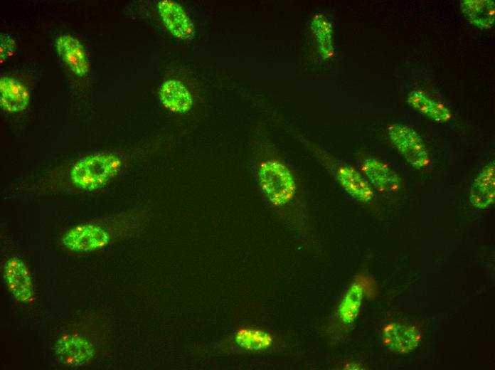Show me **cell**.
Returning a JSON list of instances; mask_svg holds the SVG:
<instances>
[{
    "label": "cell",
    "instance_id": "1",
    "mask_svg": "<svg viewBox=\"0 0 495 370\" xmlns=\"http://www.w3.org/2000/svg\"><path fill=\"white\" fill-rule=\"evenodd\" d=\"M122 162L116 154L97 152L75 162L70 168L68 179L77 190L92 191L105 186L119 172Z\"/></svg>",
    "mask_w": 495,
    "mask_h": 370
},
{
    "label": "cell",
    "instance_id": "2",
    "mask_svg": "<svg viewBox=\"0 0 495 370\" xmlns=\"http://www.w3.org/2000/svg\"><path fill=\"white\" fill-rule=\"evenodd\" d=\"M257 175L262 192L274 206L285 207L296 201L297 180L284 162L272 159L262 162Z\"/></svg>",
    "mask_w": 495,
    "mask_h": 370
},
{
    "label": "cell",
    "instance_id": "3",
    "mask_svg": "<svg viewBox=\"0 0 495 370\" xmlns=\"http://www.w3.org/2000/svg\"><path fill=\"white\" fill-rule=\"evenodd\" d=\"M388 135L395 148L412 167L422 169L429 165L428 150L422 139L412 128L393 123L388 127Z\"/></svg>",
    "mask_w": 495,
    "mask_h": 370
},
{
    "label": "cell",
    "instance_id": "4",
    "mask_svg": "<svg viewBox=\"0 0 495 370\" xmlns=\"http://www.w3.org/2000/svg\"><path fill=\"white\" fill-rule=\"evenodd\" d=\"M111 239L110 233L103 226L85 223L68 230L62 237V243L73 252L88 253L105 248Z\"/></svg>",
    "mask_w": 495,
    "mask_h": 370
},
{
    "label": "cell",
    "instance_id": "5",
    "mask_svg": "<svg viewBox=\"0 0 495 370\" xmlns=\"http://www.w3.org/2000/svg\"><path fill=\"white\" fill-rule=\"evenodd\" d=\"M4 278L9 290L16 300L28 303L34 300V290L30 272L18 258H9L4 266Z\"/></svg>",
    "mask_w": 495,
    "mask_h": 370
},
{
    "label": "cell",
    "instance_id": "6",
    "mask_svg": "<svg viewBox=\"0 0 495 370\" xmlns=\"http://www.w3.org/2000/svg\"><path fill=\"white\" fill-rule=\"evenodd\" d=\"M55 352L58 359L69 366L87 364L94 354L92 344L76 333H67L61 336L55 345Z\"/></svg>",
    "mask_w": 495,
    "mask_h": 370
},
{
    "label": "cell",
    "instance_id": "7",
    "mask_svg": "<svg viewBox=\"0 0 495 370\" xmlns=\"http://www.w3.org/2000/svg\"><path fill=\"white\" fill-rule=\"evenodd\" d=\"M420 338L419 328L412 324H391L384 329L383 333V344L396 354H406L414 351Z\"/></svg>",
    "mask_w": 495,
    "mask_h": 370
},
{
    "label": "cell",
    "instance_id": "8",
    "mask_svg": "<svg viewBox=\"0 0 495 370\" xmlns=\"http://www.w3.org/2000/svg\"><path fill=\"white\" fill-rule=\"evenodd\" d=\"M365 179L381 193H394L400 187V178L387 164L374 158L365 159L361 165Z\"/></svg>",
    "mask_w": 495,
    "mask_h": 370
},
{
    "label": "cell",
    "instance_id": "9",
    "mask_svg": "<svg viewBox=\"0 0 495 370\" xmlns=\"http://www.w3.org/2000/svg\"><path fill=\"white\" fill-rule=\"evenodd\" d=\"M59 57L72 73L78 77H84L90 72V63L84 46L75 37L63 34L55 41Z\"/></svg>",
    "mask_w": 495,
    "mask_h": 370
},
{
    "label": "cell",
    "instance_id": "10",
    "mask_svg": "<svg viewBox=\"0 0 495 370\" xmlns=\"http://www.w3.org/2000/svg\"><path fill=\"white\" fill-rule=\"evenodd\" d=\"M157 7L165 26L174 36L182 40L193 37V24L180 4L171 0H162L159 1Z\"/></svg>",
    "mask_w": 495,
    "mask_h": 370
},
{
    "label": "cell",
    "instance_id": "11",
    "mask_svg": "<svg viewBox=\"0 0 495 370\" xmlns=\"http://www.w3.org/2000/svg\"><path fill=\"white\" fill-rule=\"evenodd\" d=\"M331 169L338 183L351 197L363 203H368L373 199V187L353 167L339 164Z\"/></svg>",
    "mask_w": 495,
    "mask_h": 370
},
{
    "label": "cell",
    "instance_id": "12",
    "mask_svg": "<svg viewBox=\"0 0 495 370\" xmlns=\"http://www.w3.org/2000/svg\"><path fill=\"white\" fill-rule=\"evenodd\" d=\"M470 204L479 209L490 207L495 200V163L489 161L478 172L469 192Z\"/></svg>",
    "mask_w": 495,
    "mask_h": 370
},
{
    "label": "cell",
    "instance_id": "13",
    "mask_svg": "<svg viewBox=\"0 0 495 370\" xmlns=\"http://www.w3.org/2000/svg\"><path fill=\"white\" fill-rule=\"evenodd\" d=\"M372 287L371 281L366 277L355 279L344 295L338 308V317L344 324H350L356 319L363 297Z\"/></svg>",
    "mask_w": 495,
    "mask_h": 370
},
{
    "label": "cell",
    "instance_id": "14",
    "mask_svg": "<svg viewBox=\"0 0 495 370\" xmlns=\"http://www.w3.org/2000/svg\"><path fill=\"white\" fill-rule=\"evenodd\" d=\"M30 102L27 88L18 80L9 76L0 78V107L9 113L24 110Z\"/></svg>",
    "mask_w": 495,
    "mask_h": 370
},
{
    "label": "cell",
    "instance_id": "15",
    "mask_svg": "<svg viewBox=\"0 0 495 370\" xmlns=\"http://www.w3.org/2000/svg\"><path fill=\"white\" fill-rule=\"evenodd\" d=\"M407 102L414 110L422 115L437 122H449L452 114L451 110L440 102L429 97L420 90H414L407 96Z\"/></svg>",
    "mask_w": 495,
    "mask_h": 370
},
{
    "label": "cell",
    "instance_id": "16",
    "mask_svg": "<svg viewBox=\"0 0 495 370\" xmlns=\"http://www.w3.org/2000/svg\"><path fill=\"white\" fill-rule=\"evenodd\" d=\"M159 99L166 108L179 114L189 111L193 105L192 96L188 90L176 80H168L161 84Z\"/></svg>",
    "mask_w": 495,
    "mask_h": 370
},
{
    "label": "cell",
    "instance_id": "17",
    "mask_svg": "<svg viewBox=\"0 0 495 370\" xmlns=\"http://www.w3.org/2000/svg\"><path fill=\"white\" fill-rule=\"evenodd\" d=\"M460 9L468 22L481 29H489L495 21L494 0H462Z\"/></svg>",
    "mask_w": 495,
    "mask_h": 370
},
{
    "label": "cell",
    "instance_id": "18",
    "mask_svg": "<svg viewBox=\"0 0 495 370\" xmlns=\"http://www.w3.org/2000/svg\"><path fill=\"white\" fill-rule=\"evenodd\" d=\"M235 341L243 349L261 352L268 349L272 346L273 339L271 334L264 330L243 327L235 333Z\"/></svg>",
    "mask_w": 495,
    "mask_h": 370
},
{
    "label": "cell",
    "instance_id": "19",
    "mask_svg": "<svg viewBox=\"0 0 495 370\" xmlns=\"http://www.w3.org/2000/svg\"><path fill=\"white\" fill-rule=\"evenodd\" d=\"M312 27L321 56L324 58L331 57L334 53L331 24L325 16L320 14L314 17Z\"/></svg>",
    "mask_w": 495,
    "mask_h": 370
},
{
    "label": "cell",
    "instance_id": "20",
    "mask_svg": "<svg viewBox=\"0 0 495 370\" xmlns=\"http://www.w3.org/2000/svg\"><path fill=\"white\" fill-rule=\"evenodd\" d=\"M17 46L16 41L6 33H0V63H4L14 55Z\"/></svg>",
    "mask_w": 495,
    "mask_h": 370
}]
</instances>
